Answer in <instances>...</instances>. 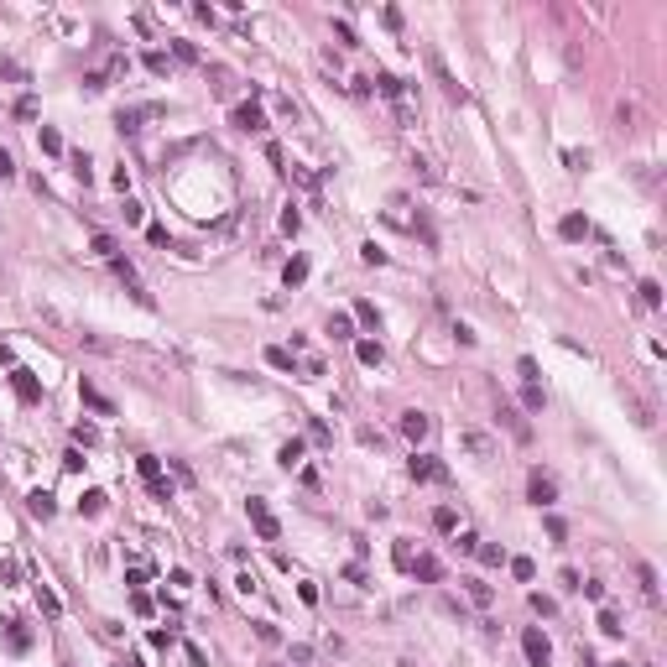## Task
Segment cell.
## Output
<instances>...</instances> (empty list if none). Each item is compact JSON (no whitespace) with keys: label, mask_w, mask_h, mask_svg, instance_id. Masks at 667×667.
I'll list each match as a JSON object with an SVG mask.
<instances>
[{"label":"cell","mask_w":667,"mask_h":667,"mask_svg":"<svg viewBox=\"0 0 667 667\" xmlns=\"http://www.w3.org/2000/svg\"><path fill=\"white\" fill-rule=\"evenodd\" d=\"M548 537H552V542H563V537H568V527H563V516H548Z\"/></svg>","instance_id":"9f6ffc18"},{"label":"cell","mask_w":667,"mask_h":667,"mask_svg":"<svg viewBox=\"0 0 667 667\" xmlns=\"http://www.w3.org/2000/svg\"><path fill=\"white\" fill-rule=\"evenodd\" d=\"M355 360H360V365H381V360H386L381 339H355Z\"/></svg>","instance_id":"e0dca14e"},{"label":"cell","mask_w":667,"mask_h":667,"mask_svg":"<svg viewBox=\"0 0 667 667\" xmlns=\"http://www.w3.org/2000/svg\"><path fill=\"white\" fill-rule=\"evenodd\" d=\"M37 605H42V615H47V621H58V615H63V599L52 595L47 584H37Z\"/></svg>","instance_id":"44dd1931"},{"label":"cell","mask_w":667,"mask_h":667,"mask_svg":"<svg viewBox=\"0 0 667 667\" xmlns=\"http://www.w3.org/2000/svg\"><path fill=\"white\" fill-rule=\"evenodd\" d=\"M167 584H172V589H193V574H188V568H172V574H167Z\"/></svg>","instance_id":"f907efd6"},{"label":"cell","mask_w":667,"mask_h":667,"mask_svg":"<svg viewBox=\"0 0 667 667\" xmlns=\"http://www.w3.org/2000/svg\"><path fill=\"white\" fill-rule=\"evenodd\" d=\"M636 292H641V303H646V308H662V281H652V277H646L641 287H636Z\"/></svg>","instance_id":"f546056e"},{"label":"cell","mask_w":667,"mask_h":667,"mask_svg":"<svg viewBox=\"0 0 667 667\" xmlns=\"http://www.w3.org/2000/svg\"><path fill=\"white\" fill-rule=\"evenodd\" d=\"M428 428H433V422H428V412H401V433H407L412 444H422V438H428Z\"/></svg>","instance_id":"7c38bea8"},{"label":"cell","mask_w":667,"mask_h":667,"mask_svg":"<svg viewBox=\"0 0 667 667\" xmlns=\"http://www.w3.org/2000/svg\"><path fill=\"white\" fill-rule=\"evenodd\" d=\"M172 58H183V63H199V47H193V42H172Z\"/></svg>","instance_id":"7dc6e473"},{"label":"cell","mask_w":667,"mask_h":667,"mask_svg":"<svg viewBox=\"0 0 667 667\" xmlns=\"http://www.w3.org/2000/svg\"><path fill=\"white\" fill-rule=\"evenodd\" d=\"M469 599H475V605H490V599H495V589L485 584V579H469Z\"/></svg>","instance_id":"836d02e7"},{"label":"cell","mask_w":667,"mask_h":667,"mask_svg":"<svg viewBox=\"0 0 667 667\" xmlns=\"http://www.w3.org/2000/svg\"><path fill=\"white\" fill-rule=\"evenodd\" d=\"M527 501L537 506V511H542V506H552V501H558V480H552V475H542V469H532V480H527Z\"/></svg>","instance_id":"5b68a950"},{"label":"cell","mask_w":667,"mask_h":667,"mask_svg":"<svg viewBox=\"0 0 667 667\" xmlns=\"http://www.w3.org/2000/svg\"><path fill=\"white\" fill-rule=\"evenodd\" d=\"M11 386H16V397H21L26 407H37V401H42V381H37L32 370H21V365H11Z\"/></svg>","instance_id":"8992f818"},{"label":"cell","mask_w":667,"mask_h":667,"mask_svg":"<svg viewBox=\"0 0 667 667\" xmlns=\"http://www.w3.org/2000/svg\"><path fill=\"white\" fill-rule=\"evenodd\" d=\"M136 469H141V480H146V490H152L157 501H172V485L162 480V459H157V454H141Z\"/></svg>","instance_id":"3957f363"},{"label":"cell","mask_w":667,"mask_h":667,"mask_svg":"<svg viewBox=\"0 0 667 667\" xmlns=\"http://www.w3.org/2000/svg\"><path fill=\"white\" fill-rule=\"evenodd\" d=\"M370 83H375V89H381V94H386V99H401V89H407V83H401L397 73H375Z\"/></svg>","instance_id":"cb8c5ba5"},{"label":"cell","mask_w":667,"mask_h":667,"mask_svg":"<svg viewBox=\"0 0 667 667\" xmlns=\"http://www.w3.org/2000/svg\"><path fill=\"white\" fill-rule=\"evenodd\" d=\"M235 130H250V136H256V130H266V115H261L256 105H240L235 110Z\"/></svg>","instance_id":"4fadbf2b"},{"label":"cell","mask_w":667,"mask_h":667,"mask_svg":"<svg viewBox=\"0 0 667 667\" xmlns=\"http://www.w3.org/2000/svg\"><path fill=\"white\" fill-rule=\"evenodd\" d=\"M558 584H563V589H579V584H584V574H579V568H563Z\"/></svg>","instance_id":"11a10c76"},{"label":"cell","mask_w":667,"mask_h":667,"mask_svg":"<svg viewBox=\"0 0 667 667\" xmlns=\"http://www.w3.org/2000/svg\"><path fill=\"white\" fill-rule=\"evenodd\" d=\"M615 667H626V662H615Z\"/></svg>","instance_id":"e7e4bbea"},{"label":"cell","mask_w":667,"mask_h":667,"mask_svg":"<svg viewBox=\"0 0 667 667\" xmlns=\"http://www.w3.org/2000/svg\"><path fill=\"white\" fill-rule=\"evenodd\" d=\"M79 397H83V407H94V412H99V417H110V412H115V401H110L105 391H94L89 381H83V386H79Z\"/></svg>","instance_id":"9a60e30c"},{"label":"cell","mask_w":667,"mask_h":667,"mask_svg":"<svg viewBox=\"0 0 667 667\" xmlns=\"http://www.w3.org/2000/svg\"><path fill=\"white\" fill-rule=\"evenodd\" d=\"M328 334H334V339H355V318L350 313H328Z\"/></svg>","instance_id":"603a6c76"},{"label":"cell","mask_w":667,"mask_h":667,"mask_svg":"<svg viewBox=\"0 0 667 667\" xmlns=\"http://www.w3.org/2000/svg\"><path fill=\"white\" fill-rule=\"evenodd\" d=\"M308 438H313V444H334V433H328V422H313V428H308Z\"/></svg>","instance_id":"db71d44e"},{"label":"cell","mask_w":667,"mask_h":667,"mask_svg":"<svg viewBox=\"0 0 667 667\" xmlns=\"http://www.w3.org/2000/svg\"><path fill=\"white\" fill-rule=\"evenodd\" d=\"M266 365H271V370H297L292 350H281V344H271V350H266Z\"/></svg>","instance_id":"d4e9b609"},{"label":"cell","mask_w":667,"mask_h":667,"mask_svg":"<svg viewBox=\"0 0 667 667\" xmlns=\"http://www.w3.org/2000/svg\"><path fill=\"white\" fill-rule=\"evenodd\" d=\"M521 407H527V412H542V407H548V397H542V386H527V391H521Z\"/></svg>","instance_id":"d590c367"},{"label":"cell","mask_w":667,"mask_h":667,"mask_svg":"<svg viewBox=\"0 0 667 667\" xmlns=\"http://www.w3.org/2000/svg\"><path fill=\"white\" fill-rule=\"evenodd\" d=\"M521 652H527V667H552V641L537 631V626L521 631Z\"/></svg>","instance_id":"277c9868"},{"label":"cell","mask_w":667,"mask_h":667,"mask_svg":"<svg viewBox=\"0 0 667 667\" xmlns=\"http://www.w3.org/2000/svg\"><path fill=\"white\" fill-rule=\"evenodd\" d=\"M303 448H308L303 438H287V444L277 448V464H281V469H297V464H303Z\"/></svg>","instance_id":"2e32d148"},{"label":"cell","mask_w":667,"mask_h":667,"mask_svg":"<svg viewBox=\"0 0 667 667\" xmlns=\"http://www.w3.org/2000/svg\"><path fill=\"white\" fill-rule=\"evenodd\" d=\"M89 246H94V256H105V261H115V256H120V246H115V235H105V230L94 235Z\"/></svg>","instance_id":"83f0119b"},{"label":"cell","mask_w":667,"mask_h":667,"mask_svg":"<svg viewBox=\"0 0 667 667\" xmlns=\"http://www.w3.org/2000/svg\"><path fill=\"white\" fill-rule=\"evenodd\" d=\"M146 68H152L157 79H162V73H172V58H167V52H157V47H152V52H146Z\"/></svg>","instance_id":"e575fe53"},{"label":"cell","mask_w":667,"mask_h":667,"mask_svg":"<svg viewBox=\"0 0 667 667\" xmlns=\"http://www.w3.org/2000/svg\"><path fill=\"white\" fill-rule=\"evenodd\" d=\"M110 266H115V271H120V281H126V292H130V297H136V303H141V308H152V292H146V287H141V277H136V266H130V261H126V256H115V261H110Z\"/></svg>","instance_id":"52a82bcc"},{"label":"cell","mask_w":667,"mask_h":667,"mask_svg":"<svg viewBox=\"0 0 667 667\" xmlns=\"http://www.w3.org/2000/svg\"><path fill=\"white\" fill-rule=\"evenodd\" d=\"M459 444H464L475 459H490V438H485V433H475V428H464V433H459Z\"/></svg>","instance_id":"ac0fdd59"},{"label":"cell","mask_w":667,"mask_h":667,"mask_svg":"<svg viewBox=\"0 0 667 667\" xmlns=\"http://www.w3.org/2000/svg\"><path fill=\"white\" fill-rule=\"evenodd\" d=\"M256 636H261V641H266V646H277V641H281V631H277V626H271V621H256Z\"/></svg>","instance_id":"f6af8a7d"},{"label":"cell","mask_w":667,"mask_h":667,"mask_svg":"<svg viewBox=\"0 0 667 667\" xmlns=\"http://www.w3.org/2000/svg\"><path fill=\"white\" fill-rule=\"evenodd\" d=\"M120 214H126V224H141V219H146V209H141L136 199H126V209H120Z\"/></svg>","instance_id":"f5cc1de1"},{"label":"cell","mask_w":667,"mask_h":667,"mask_svg":"<svg viewBox=\"0 0 667 667\" xmlns=\"http://www.w3.org/2000/svg\"><path fill=\"white\" fill-rule=\"evenodd\" d=\"M281 281H287V287H303V281H308V256L287 261V266H281Z\"/></svg>","instance_id":"d6986e66"},{"label":"cell","mask_w":667,"mask_h":667,"mask_svg":"<svg viewBox=\"0 0 667 667\" xmlns=\"http://www.w3.org/2000/svg\"><path fill=\"white\" fill-rule=\"evenodd\" d=\"M599 631H605V636H621L626 626H621V615H615V610H599Z\"/></svg>","instance_id":"8d00e7d4"},{"label":"cell","mask_w":667,"mask_h":667,"mask_svg":"<svg viewBox=\"0 0 667 667\" xmlns=\"http://www.w3.org/2000/svg\"><path fill=\"white\" fill-rule=\"evenodd\" d=\"M16 115H21V120H37V94H21V99H16Z\"/></svg>","instance_id":"60d3db41"},{"label":"cell","mask_w":667,"mask_h":667,"mask_svg":"<svg viewBox=\"0 0 667 667\" xmlns=\"http://www.w3.org/2000/svg\"><path fill=\"white\" fill-rule=\"evenodd\" d=\"M506 563H511V574L521 579V584H527V579H537V563H532V558H506Z\"/></svg>","instance_id":"d6a6232c"},{"label":"cell","mask_w":667,"mask_h":667,"mask_svg":"<svg viewBox=\"0 0 667 667\" xmlns=\"http://www.w3.org/2000/svg\"><path fill=\"white\" fill-rule=\"evenodd\" d=\"M636 584H641V595L652 599V605L662 599V584H657V568H652V563H636Z\"/></svg>","instance_id":"5bb4252c"},{"label":"cell","mask_w":667,"mask_h":667,"mask_svg":"<svg viewBox=\"0 0 667 667\" xmlns=\"http://www.w3.org/2000/svg\"><path fill=\"white\" fill-rule=\"evenodd\" d=\"M0 177H16V157L11 152H0Z\"/></svg>","instance_id":"be15d7a7"},{"label":"cell","mask_w":667,"mask_h":667,"mask_svg":"<svg viewBox=\"0 0 667 667\" xmlns=\"http://www.w3.org/2000/svg\"><path fill=\"white\" fill-rule=\"evenodd\" d=\"M579 589H584V599H595V605H599V599H605V584H599V579H584V584H579Z\"/></svg>","instance_id":"816d5d0a"},{"label":"cell","mask_w":667,"mask_h":667,"mask_svg":"<svg viewBox=\"0 0 667 667\" xmlns=\"http://www.w3.org/2000/svg\"><path fill=\"white\" fill-rule=\"evenodd\" d=\"M297 224H303V214H297L292 203H287V209H281V230H287V235H297Z\"/></svg>","instance_id":"c3c4849f"},{"label":"cell","mask_w":667,"mask_h":667,"mask_svg":"<svg viewBox=\"0 0 667 667\" xmlns=\"http://www.w3.org/2000/svg\"><path fill=\"white\" fill-rule=\"evenodd\" d=\"M105 506H110V495H105V490H83L79 511H83V516H99V511H105Z\"/></svg>","instance_id":"484cf974"},{"label":"cell","mask_w":667,"mask_h":667,"mask_svg":"<svg viewBox=\"0 0 667 667\" xmlns=\"http://www.w3.org/2000/svg\"><path fill=\"white\" fill-rule=\"evenodd\" d=\"M73 444H79V448H94V444H99V428H94V422H79V428H73Z\"/></svg>","instance_id":"4dcf8cb0"},{"label":"cell","mask_w":667,"mask_h":667,"mask_svg":"<svg viewBox=\"0 0 667 667\" xmlns=\"http://www.w3.org/2000/svg\"><path fill=\"white\" fill-rule=\"evenodd\" d=\"M37 141H42V152H47V157H63V136H58L52 126H42V130H37Z\"/></svg>","instance_id":"f1b7e54d"},{"label":"cell","mask_w":667,"mask_h":667,"mask_svg":"<svg viewBox=\"0 0 667 667\" xmlns=\"http://www.w3.org/2000/svg\"><path fill=\"white\" fill-rule=\"evenodd\" d=\"M433 527L438 532H454L459 527V511H454V506H438V511H433Z\"/></svg>","instance_id":"1f68e13d"},{"label":"cell","mask_w":667,"mask_h":667,"mask_svg":"<svg viewBox=\"0 0 667 667\" xmlns=\"http://www.w3.org/2000/svg\"><path fill=\"white\" fill-rule=\"evenodd\" d=\"M334 32H339V42H344V47H360V37H355V26H350V21H339Z\"/></svg>","instance_id":"6f0895ef"},{"label":"cell","mask_w":667,"mask_h":667,"mask_svg":"<svg viewBox=\"0 0 667 667\" xmlns=\"http://www.w3.org/2000/svg\"><path fill=\"white\" fill-rule=\"evenodd\" d=\"M563 162L574 167V172H584V167H589V152H579V146H568V152H563Z\"/></svg>","instance_id":"b9f144b4"},{"label":"cell","mask_w":667,"mask_h":667,"mask_svg":"<svg viewBox=\"0 0 667 667\" xmlns=\"http://www.w3.org/2000/svg\"><path fill=\"white\" fill-rule=\"evenodd\" d=\"M391 558H397V568H412V542H407V537H401V542H397V548H391Z\"/></svg>","instance_id":"ee69618b"},{"label":"cell","mask_w":667,"mask_h":667,"mask_svg":"<svg viewBox=\"0 0 667 667\" xmlns=\"http://www.w3.org/2000/svg\"><path fill=\"white\" fill-rule=\"evenodd\" d=\"M360 261H365V266H386V250L370 240V246H360Z\"/></svg>","instance_id":"74e56055"},{"label":"cell","mask_w":667,"mask_h":667,"mask_svg":"<svg viewBox=\"0 0 667 667\" xmlns=\"http://www.w3.org/2000/svg\"><path fill=\"white\" fill-rule=\"evenodd\" d=\"M412 579H417V584H438V579H444V563L433 558V552H422V558H412V568H407Z\"/></svg>","instance_id":"ba28073f"},{"label":"cell","mask_w":667,"mask_h":667,"mask_svg":"<svg viewBox=\"0 0 667 667\" xmlns=\"http://www.w3.org/2000/svg\"><path fill=\"white\" fill-rule=\"evenodd\" d=\"M558 235H563V240H584V235H595V224H589L584 214H563V219H558Z\"/></svg>","instance_id":"9c48e42d"},{"label":"cell","mask_w":667,"mask_h":667,"mask_svg":"<svg viewBox=\"0 0 667 667\" xmlns=\"http://www.w3.org/2000/svg\"><path fill=\"white\" fill-rule=\"evenodd\" d=\"M26 511H32L37 521H52V511H58V501H52V490H32V495H26Z\"/></svg>","instance_id":"30bf717a"},{"label":"cell","mask_w":667,"mask_h":667,"mask_svg":"<svg viewBox=\"0 0 667 667\" xmlns=\"http://www.w3.org/2000/svg\"><path fill=\"white\" fill-rule=\"evenodd\" d=\"M355 323H365V328H381V313H375V303H365V297H360V303H355Z\"/></svg>","instance_id":"4316f807"},{"label":"cell","mask_w":667,"mask_h":667,"mask_svg":"<svg viewBox=\"0 0 667 667\" xmlns=\"http://www.w3.org/2000/svg\"><path fill=\"white\" fill-rule=\"evenodd\" d=\"M532 610H537L542 621H548V615H558V605H552V599H548V595H532Z\"/></svg>","instance_id":"681fc988"},{"label":"cell","mask_w":667,"mask_h":667,"mask_svg":"<svg viewBox=\"0 0 667 667\" xmlns=\"http://www.w3.org/2000/svg\"><path fill=\"white\" fill-rule=\"evenodd\" d=\"M6 646H11V652H26V646H32V631H26L21 621H6Z\"/></svg>","instance_id":"ffe728a7"},{"label":"cell","mask_w":667,"mask_h":667,"mask_svg":"<svg viewBox=\"0 0 667 667\" xmlns=\"http://www.w3.org/2000/svg\"><path fill=\"white\" fill-rule=\"evenodd\" d=\"M0 79H16V83H26V68H21V63H11V58H0Z\"/></svg>","instance_id":"ab89813d"},{"label":"cell","mask_w":667,"mask_h":667,"mask_svg":"<svg viewBox=\"0 0 667 667\" xmlns=\"http://www.w3.org/2000/svg\"><path fill=\"white\" fill-rule=\"evenodd\" d=\"M246 516H250V527H256V537H261V542H277V537H281L277 516H271V506L261 501V495H250V501H246Z\"/></svg>","instance_id":"6da1fadb"},{"label":"cell","mask_w":667,"mask_h":667,"mask_svg":"<svg viewBox=\"0 0 667 667\" xmlns=\"http://www.w3.org/2000/svg\"><path fill=\"white\" fill-rule=\"evenodd\" d=\"M83 89H89V94L110 89V73H99V68H94V73H83Z\"/></svg>","instance_id":"f35d334b"},{"label":"cell","mask_w":667,"mask_h":667,"mask_svg":"<svg viewBox=\"0 0 667 667\" xmlns=\"http://www.w3.org/2000/svg\"><path fill=\"white\" fill-rule=\"evenodd\" d=\"M73 172H79V183H83V188L94 183V172H89V157H83V152H73Z\"/></svg>","instance_id":"7bdbcfd3"},{"label":"cell","mask_w":667,"mask_h":667,"mask_svg":"<svg viewBox=\"0 0 667 667\" xmlns=\"http://www.w3.org/2000/svg\"><path fill=\"white\" fill-rule=\"evenodd\" d=\"M516 370H521V381H527V386H537V360H532V355H521V365H516Z\"/></svg>","instance_id":"bcb514c9"},{"label":"cell","mask_w":667,"mask_h":667,"mask_svg":"<svg viewBox=\"0 0 667 667\" xmlns=\"http://www.w3.org/2000/svg\"><path fill=\"white\" fill-rule=\"evenodd\" d=\"M381 21H386L391 32H401V11H397V6H386V11H381Z\"/></svg>","instance_id":"6125c7cd"},{"label":"cell","mask_w":667,"mask_h":667,"mask_svg":"<svg viewBox=\"0 0 667 667\" xmlns=\"http://www.w3.org/2000/svg\"><path fill=\"white\" fill-rule=\"evenodd\" d=\"M146 579H152V568H130V574H126V584H130V589H141Z\"/></svg>","instance_id":"94428289"},{"label":"cell","mask_w":667,"mask_h":667,"mask_svg":"<svg viewBox=\"0 0 667 667\" xmlns=\"http://www.w3.org/2000/svg\"><path fill=\"white\" fill-rule=\"evenodd\" d=\"M412 480H422V485H448L454 475H448V464L444 459H433V454H412Z\"/></svg>","instance_id":"7a4b0ae2"},{"label":"cell","mask_w":667,"mask_h":667,"mask_svg":"<svg viewBox=\"0 0 667 667\" xmlns=\"http://www.w3.org/2000/svg\"><path fill=\"white\" fill-rule=\"evenodd\" d=\"M63 469H73V475H79V469H83V448H68V454H63Z\"/></svg>","instance_id":"680465c9"},{"label":"cell","mask_w":667,"mask_h":667,"mask_svg":"<svg viewBox=\"0 0 667 667\" xmlns=\"http://www.w3.org/2000/svg\"><path fill=\"white\" fill-rule=\"evenodd\" d=\"M152 115H157V105H141V110H120V115H115V126L126 130V136H136V130H141V120H152Z\"/></svg>","instance_id":"8fae6325"},{"label":"cell","mask_w":667,"mask_h":667,"mask_svg":"<svg viewBox=\"0 0 667 667\" xmlns=\"http://www.w3.org/2000/svg\"><path fill=\"white\" fill-rule=\"evenodd\" d=\"M475 558H480L485 568H501V563H506V548H501V542H480V548H475Z\"/></svg>","instance_id":"7402d4cb"},{"label":"cell","mask_w":667,"mask_h":667,"mask_svg":"<svg viewBox=\"0 0 667 667\" xmlns=\"http://www.w3.org/2000/svg\"><path fill=\"white\" fill-rule=\"evenodd\" d=\"M130 610H136V615H152V599H146V595L136 589V595H130Z\"/></svg>","instance_id":"91938a15"}]
</instances>
